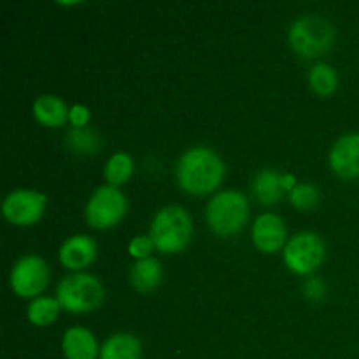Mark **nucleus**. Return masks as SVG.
Masks as SVG:
<instances>
[{
  "instance_id": "5701e85b",
  "label": "nucleus",
  "mask_w": 359,
  "mask_h": 359,
  "mask_svg": "<svg viewBox=\"0 0 359 359\" xmlns=\"http://www.w3.org/2000/svg\"><path fill=\"white\" fill-rule=\"evenodd\" d=\"M153 248H154L153 238L144 237V235H142V237H135L132 242H130L128 251H130V255L135 256V258L146 259V258H149Z\"/></svg>"
},
{
  "instance_id": "0eeeda50",
  "label": "nucleus",
  "mask_w": 359,
  "mask_h": 359,
  "mask_svg": "<svg viewBox=\"0 0 359 359\" xmlns=\"http://www.w3.org/2000/svg\"><path fill=\"white\" fill-rule=\"evenodd\" d=\"M325 259V244L319 235L312 231L297 233L284 248V262L294 273H311Z\"/></svg>"
},
{
  "instance_id": "a211bd4d",
  "label": "nucleus",
  "mask_w": 359,
  "mask_h": 359,
  "mask_svg": "<svg viewBox=\"0 0 359 359\" xmlns=\"http://www.w3.org/2000/svg\"><path fill=\"white\" fill-rule=\"evenodd\" d=\"M60 302L56 298H35L30 305H28V319L34 323L35 326H48L58 318L60 312Z\"/></svg>"
},
{
  "instance_id": "ddd939ff",
  "label": "nucleus",
  "mask_w": 359,
  "mask_h": 359,
  "mask_svg": "<svg viewBox=\"0 0 359 359\" xmlns=\"http://www.w3.org/2000/svg\"><path fill=\"white\" fill-rule=\"evenodd\" d=\"M294 186L297 184L293 175H280L273 170H263L252 182V191L262 203H273L283 196L286 189H293Z\"/></svg>"
},
{
  "instance_id": "aec40b11",
  "label": "nucleus",
  "mask_w": 359,
  "mask_h": 359,
  "mask_svg": "<svg viewBox=\"0 0 359 359\" xmlns=\"http://www.w3.org/2000/svg\"><path fill=\"white\" fill-rule=\"evenodd\" d=\"M133 172V160L130 154L126 153H116L109 158L107 165H105V179H107L109 186H119L126 182V179L132 175Z\"/></svg>"
},
{
  "instance_id": "2eb2a0df",
  "label": "nucleus",
  "mask_w": 359,
  "mask_h": 359,
  "mask_svg": "<svg viewBox=\"0 0 359 359\" xmlns=\"http://www.w3.org/2000/svg\"><path fill=\"white\" fill-rule=\"evenodd\" d=\"M35 118L46 126H62L69 119V109L62 98L55 95H42L34 104Z\"/></svg>"
},
{
  "instance_id": "9d476101",
  "label": "nucleus",
  "mask_w": 359,
  "mask_h": 359,
  "mask_svg": "<svg viewBox=\"0 0 359 359\" xmlns=\"http://www.w3.org/2000/svg\"><path fill=\"white\" fill-rule=\"evenodd\" d=\"M330 163L340 177H359V133H347L333 144Z\"/></svg>"
},
{
  "instance_id": "7ed1b4c3",
  "label": "nucleus",
  "mask_w": 359,
  "mask_h": 359,
  "mask_svg": "<svg viewBox=\"0 0 359 359\" xmlns=\"http://www.w3.org/2000/svg\"><path fill=\"white\" fill-rule=\"evenodd\" d=\"M56 300L65 311L81 314L98 309L104 302V287L97 277L90 273H74L60 280Z\"/></svg>"
},
{
  "instance_id": "412c9836",
  "label": "nucleus",
  "mask_w": 359,
  "mask_h": 359,
  "mask_svg": "<svg viewBox=\"0 0 359 359\" xmlns=\"http://www.w3.org/2000/svg\"><path fill=\"white\" fill-rule=\"evenodd\" d=\"M67 144L69 147H72L77 153L91 154L100 147V140H98L97 133L90 128H72L67 135Z\"/></svg>"
},
{
  "instance_id": "6e6552de",
  "label": "nucleus",
  "mask_w": 359,
  "mask_h": 359,
  "mask_svg": "<svg viewBox=\"0 0 359 359\" xmlns=\"http://www.w3.org/2000/svg\"><path fill=\"white\" fill-rule=\"evenodd\" d=\"M49 280V269L39 256L28 255L16 262L11 272V287L23 298L37 297Z\"/></svg>"
},
{
  "instance_id": "f257e3e1",
  "label": "nucleus",
  "mask_w": 359,
  "mask_h": 359,
  "mask_svg": "<svg viewBox=\"0 0 359 359\" xmlns=\"http://www.w3.org/2000/svg\"><path fill=\"white\" fill-rule=\"evenodd\" d=\"M224 163L209 147L186 151L177 163V181L189 193H209L221 184Z\"/></svg>"
},
{
  "instance_id": "39448f33",
  "label": "nucleus",
  "mask_w": 359,
  "mask_h": 359,
  "mask_svg": "<svg viewBox=\"0 0 359 359\" xmlns=\"http://www.w3.org/2000/svg\"><path fill=\"white\" fill-rule=\"evenodd\" d=\"M249 216L248 198L241 191L217 193L207 205V221L219 235H231L241 230Z\"/></svg>"
},
{
  "instance_id": "1a4fd4ad",
  "label": "nucleus",
  "mask_w": 359,
  "mask_h": 359,
  "mask_svg": "<svg viewBox=\"0 0 359 359\" xmlns=\"http://www.w3.org/2000/svg\"><path fill=\"white\" fill-rule=\"evenodd\" d=\"M46 209V196L34 189H16L6 196L2 212L11 223L28 226L37 223Z\"/></svg>"
},
{
  "instance_id": "423d86ee",
  "label": "nucleus",
  "mask_w": 359,
  "mask_h": 359,
  "mask_svg": "<svg viewBox=\"0 0 359 359\" xmlns=\"http://www.w3.org/2000/svg\"><path fill=\"white\" fill-rule=\"evenodd\" d=\"M128 203L125 195L116 186H100L91 195L86 205V221L93 228H111L118 224L126 214Z\"/></svg>"
},
{
  "instance_id": "b1692460",
  "label": "nucleus",
  "mask_w": 359,
  "mask_h": 359,
  "mask_svg": "<svg viewBox=\"0 0 359 359\" xmlns=\"http://www.w3.org/2000/svg\"><path fill=\"white\" fill-rule=\"evenodd\" d=\"M70 123H72L74 128H84L88 123V119H90V111H88L84 105H74L72 109H70Z\"/></svg>"
},
{
  "instance_id": "f3484780",
  "label": "nucleus",
  "mask_w": 359,
  "mask_h": 359,
  "mask_svg": "<svg viewBox=\"0 0 359 359\" xmlns=\"http://www.w3.org/2000/svg\"><path fill=\"white\" fill-rule=\"evenodd\" d=\"M161 265L158 259L154 258H146L139 259L135 265L130 270V283L140 293H147V291L154 290L158 284L161 283Z\"/></svg>"
},
{
  "instance_id": "9b49d317",
  "label": "nucleus",
  "mask_w": 359,
  "mask_h": 359,
  "mask_svg": "<svg viewBox=\"0 0 359 359\" xmlns=\"http://www.w3.org/2000/svg\"><path fill=\"white\" fill-rule=\"evenodd\" d=\"M252 241L263 252H276L286 241V226L277 214H262L252 226Z\"/></svg>"
},
{
  "instance_id": "4be33fe9",
  "label": "nucleus",
  "mask_w": 359,
  "mask_h": 359,
  "mask_svg": "<svg viewBox=\"0 0 359 359\" xmlns=\"http://www.w3.org/2000/svg\"><path fill=\"white\" fill-rule=\"evenodd\" d=\"M290 200L297 209L309 210L318 203L319 193L312 184H297L290 191Z\"/></svg>"
},
{
  "instance_id": "f03ea898",
  "label": "nucleus",
  "mask_w": 359,
  "mask_h": 359,
  "mask_svg": "<svg viewBox=\"0 0 359 359\" xmlns=\"http://www.w3.org/2000/svg\"><path fill=\"white\" fill-rule=\"evenodd\" d=\"M191 231L189 214L182 207L168 205L154 216L149 237L153 238L154 248L161 252H177L188 245Z\"/></svg>"
},
{
  "instance_id": "dca6fc26",
  "label": "nucleus",
  "mask_w": 359,
  "mask_h": 359,
  "mask_svg": "<svg viewBox=\"0 0 359 359\" xmlns=\"http://www.w3.org/2000/svg\"><path fill=\"white\" fill-rule=\"evenodd\" d=\"M142 347L137 337L130 333H118L104 342L100 359H140Z\"/></svg>"
},
{
  "instance_id": "6ab92c4d",
  "label": "nucleus",
  "mask_w": 359,
  "mask_h": 359,
  "mask_svg": "<svg viewBox=\"0 0 359 359\" xmlns=\"http://www.w3.org/2000/svg\"><path fill=\"white\" fill-rule=\"evenodd\" d=\"M309 83H311L312 90L319 95H332L339 86V76H337L335 69L326 63H318L311 69L309 74Z\"/></svg>"
},
{
  "instance_id": "f8f14e48",
  "label": "nucleus",
  "mask_w": 359,
  "mask_h": 359,
  "mask_svg": "<svg viewBox=\"0 0 359 359\" xmlns=\"http://www.w3.org/2000/svg\"><path fill=\"white\" fill-rule=\"evenodd\" d=\"M97 256V244L88 235H74L60 248V262L70 270H81L90 265Z\"/></svg>"
},
{
  "instance_id": "393cba45",
  "label": "nucleus",
  "mask_w": 359,
  "mask_h": 359,
  "mask_svg": "<svg viewBox=\"0 0 359 359\" xmlns=\"http://www.w3.org/2000/svg\"><path fill=\"white\" fill-rule=\"evenodd\" d=\"M305 293H307L309 298H318L325 297V284L321 283V279H311L307 284H305Z\"/></svg>"
},
{
  "instance_id": "20e7f679",
  "label": "nucleus",
  "mask_w": 359,
  "mask_h": 359,
  "mask_svg": "<svg viewBox=\"0 0 359 359\" xmlns=\"http://www.w3.org/2000/svg\"><path fill=\"white\" fill-rule=\"evenodd\" d=\"M333 37H335L333 25L316 14L300 18L290 28L291 48L304 58H316L328 51Z\"/></svg>"
},
{
  "instance_id": "4468645a",
  "label": "nucleus",
  "mask_w": 359,
  "mask_h": 359,
  "mask_svg": "<svg viewBox=\"0 0 359 359\" xmlns=\"http://www.w3.org/2000/svg\"><path fill=\"white\" fill-rule=\"evenodd\" d=\"M63 353L67 359H97V340L88 330L74 326L63 335Z\"/></svg>"
}]
</instances>
